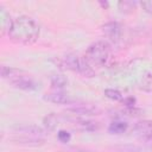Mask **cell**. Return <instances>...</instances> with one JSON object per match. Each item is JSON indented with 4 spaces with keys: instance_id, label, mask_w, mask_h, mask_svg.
I'll return each mask as SVG.
<instances>
[{
    "instance_id": "cell-1",
    "label": "cell",
    "mask_w": 152,
    "mask_h": 152,
    "mask_svg": "<svg viewBox=\"0 0 152 152\" xmlns=\"http://www.w3.org/2000/svg\"><path fill=\"white\" fill-rule=\"evenodd\" d=\"M7 34L15 43L32 44L39 37V26L31 17L20 15L13 19L12 26Z\"/></svg>"
},
{
    "instance_id": "cell-2",
    "label": "cell",
    "mask_w": 152,
    "mask_h": 152,
    "mask_svg": "<svg viewBox=\"0 0 152 152\" xmlns=\"http://www.w3.org/2000/svg\"><path fill=\"white\" fill-rule=\"evenodd\" d=\"M1 76H2V78L8 80V82L14 88H18L21 90H27V91L37 89V82L30 75L23 72L21 70L2 65L1 66Z\"/></svg>"
},
{
    "instance_id": "cell-3",
    "label": "cell",
    "mask_w": 152,
    "mask_h": 152,
    "mask_svg": "<svg viewBox=\"0 0 152 152\" xmlns=\"http://www.w3.org/2000/svg\"><path fill=\"white\" fill-rule=\"evenodd\" d=\"M84 58L91 66H104L110 59V46L104 40H97L88 46Z\"/></svg>"
},
{
    "instance_id": "cell-4",
    "label": "cell",
    "mask_w": 152,
    "mask_h": 152,
    "mask_svg": "<svg viewBox=\"0 0 152 152\" xmlns=\"http://www.w3.org/2000/svg\"><path fill=\"white\" fill-rule=\"evenodd\" d=\"M63 63L68 69L76 71L84 77H93L94 76V69L88 63V61L84 58V56L81 57L76 53H68L63 58Z\"/></svg>"
},
{
    "instance_id": "cell-5",
    "label": "cell",
    "mask_w": 152,
    "mask_h": 152,
    "mask_svg": "<svg viewBox=\"0 0 152 152\" xmlns=\"http://www.w3.org/2000/svg\"><path fill=\"white\" fill-rule=\"evenodd\" d=\"M102 32L103 34L109 38L110 40L113 42H119L120 38H121V34H122V30H121V26L119 23L116 21H109V23H106L103 26H102Z\"/></svg>"
},
{
    "instance_id": "cell-6",
    "label": "cell",
    "mask_w": 152,
    "mask_h": 152,
    "mask_svg": "<svg viewBox=\"0 0 152 152\" xmlns=\"http://www.w3.org/2000/svg\"><path fill=\"white\" fill-rule=\"evenodd\" d=\"M19 137H27V138H36V139H43V137L46 134L45 131L42 127H38L36 125L30 126H23L18 128Z\"/></svg>"
},
{
    "instance_id": "cell-7",
    "label": "cell",
    "mask_w": 152,
    "mask_h": 152,
    "mask_svg": "<svg viewBox=\"0 0 152 152\" xmlns=\"http://www.w3.org/2000/svg\"><path fill=\"white\" fill-rule=\"evenodd\" d=\"M44 100L48 102L57 103V104H68L71 102V99L68 94L61 91V90H53L51 93H48L44 95Z\"/></svg>"
},
{
    "instance_id": "cell-8",
    "label": "cell",
    "mask_w": 152,
    "mask_h": 152,
    "mask_svg": "<svg viewBox=\"0 0 152 152\" xmlns=\"http://www.w3.org/2000/svg\"><path fill=\"white\" fill-rule=\"evenodd\" d=\"M66 110L71 112L74 114H78V115H99V114H101V109L93 104H78L75 107H70Z\"/></svg>"
},
{
    "instance_id": "cell-9",
    "label": "cell",
    "mask_w": 152,
    "mask_h": 152,
    "mask_svg": "<svg viewBox=\"0 0 152 152\" xmlns=\"http://www.w3.org/2000/svg\"><path fill=\"white\" fill-rule=\"evenodd\" d=\"M134 131L144 138L152 139V120H142L135 124Z\"/></svg>"
},
{
    "instance_id": "cell-10",
    "label": "cell",
    "mask_w": 152,
    "mask_h": 152,
    "mask_svg": "<svg viewBox=\"0 0 152 152\" xmlns=\"http://www.w3.org/2000/svg\"><path fill=\"white\" fill-rule=\"evenodd\" d=\"M0 18H1V31H2V34H5L6 32L8 33L13 20L11 19L10 13L2 6H0Z\"/></svg>"
},
{
    "instance_id": "cell-11",
    "label": "cell",
    "mask_w": 152,
    "mask_h": 152,
    "mask_svg": "<svg viewBox=\"0 0 152 152\" xmlns=\"http://www.w3.org/2000/svg\"><path fill=\"white\" fill-rule=\"evenodd\" d=\"M50 83H51V87L55 89V90H62L63 88L66 87L68 84V78L64 76V75H61V74H55L50 77Z\"/></svg>"
},
{
    "instance_id": "cell-12",
    "label": "cell",
    "mask_w": 152,
    "mask_h": 152,
    "mask_svg": "<svg viewBox=\"0 0 152 152\" xmlns=\"http://www.w3.org/2000/svg\"><path fill=\"white\" fill-rule=\"evenodd\" d=\"M75 127H77L81 131L94 132V131L99 129V124L95 121H90V120H78V121H76Z\"/></svg>"
},
{
    "instance_id": "cell-13",
    "label": "cell",
    "mask_w": 152,
    "mask_h": 152,
    "mask_svg": "<svg viewBox=\"0 0 152 152\" xmlns=\"http://www.w3.org/2000/svg\"><path fill=\"white\" fill-rule=\"evenodd\" d=\"M127 127L128 125L125 122V121H113L109 127H108V131L113 134H121V133H125L127 131Z\"/></svg>"
},
{
    "instance_id": "cell-14",
    "label": "cell",
    "mask_w": 152,
    "mask_h": 152,
    "mask_svg": "<svg viewBox=\"0 0 152 152\" xmlns=\"http://www.w3.org/2000/svg\"><path fill=\"white\" fill-rule=\"evenodd\" d=\"M59 125V121H58V115L55 114V113H51L49 114L48 116L44 118V126L48 131H53L56 129V127Z\"/></svg>"
},
{
    "instance_id": "cell-15",
    "label": "cell",
    "mask_w": 152,
    "mask_h": 152,
    "mask_svg": "<svg viewBox=\"0 0 152 152\" xmlns=\"http://www.w3.org/2000/svg\"><path fill=\"white\" fill-rule=\"evenodd\" d=\"M140 89L146 93H152V72H147L140 81Z\"/></svg>"
},
{
    "instance_id": "cell-16",
    "label": "cell",
    "mask_w": 152,
    "mask_h": 152,
    "mask_svg": "<svg viewBox=\"0 0 152 152\" xmlns=\"http://www.w3.org/2000/svg\"><path fill=\"white\" fill-rule=\"evenodd\" d=\"M104 95H106V97H108V99H110V100H113V101H121V100H122L121 93H120L119 90H116V89H110V88H108V89L104 90Z\"/></svg>"
},
{
    "instance_id": "cell-17",
    "label": "cell",
    "mask_w": 152,
    "mask_h": 152,
    "mask_svg": "<svg viewBox=\"0 0 152 152\" xmlns=\"http://www.w3.org/2000/svg\"><path fill=\"white\" fill-rule=\"evenodd\" d=\"M57 138H58V140L61 141V142H68L69 140H70V133H68L66 131H59L58 133H57Z\"/></svg>"
},
{
    "instance_id": "cell-18",
    "label": "cell",
    "mask_w": 152,
    "mask_h": 152,
    "mask_svg": "<svg viewBox=\"0 0 152 152\" xmlns=\"http://www.w3.org/2000/svg\"><path fill=\"white\" fill-rule=\"evenodd\" d=\"M135 4L131 2V1H120L119 2V8L121 11H126V10H134Z\"/></svg>"
},
{
    "instance_id": "cell-19",
    "label": "cell",
    "mask_w": 152,
    "mask_h": 152,
    "mask_svg": "<svg viewBox=\"0 0 152 152\" xmlns=\"http://www.w3.org/2000/svg\"><path fill=\"white\" fill-rule=\"evenodd\" d=\"M140 6L145 12H147L148 14H152V0H144L140 2Z\"/></svg>"
},
{
    "instance_id": "cell-20",
    "label": "cell",
    "mask_w": 152,
    "mask_h": 152,
    "mask_svg": "<svg viewBox=\"0 0 152 152\" xmlns=\"http://www.w3.org/2000/svg\"><path fill=\"white\" fill-rule=\"evenodd\" d=\"M121 103H122L126 108H131V107H134V104H135V99L132 97V96L125 97V99L121 100Z\"/></svg>"
}]
</instances>
